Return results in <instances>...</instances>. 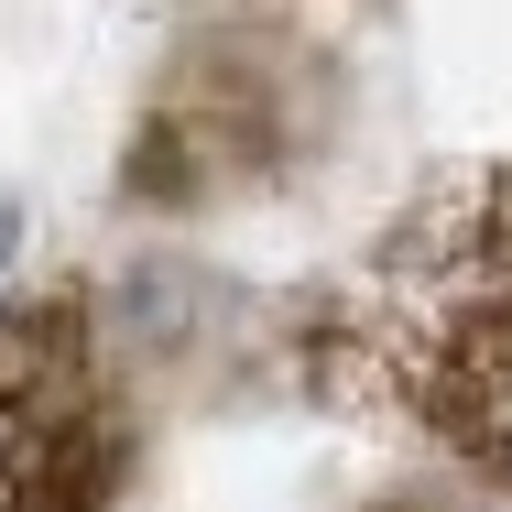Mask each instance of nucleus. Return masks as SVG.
<instances>
[{"label": "nucleus", "instance_id": "obj_1", "mask_svg": "<svg viewBox=\"0 0 512 512\" xmlns=\"http://www.w3.org/2000/svg\"><path fill=\"white\" fill-rule=\"evenodd\" d=\"M327 338V382L393 404L512 502V164L469 175L393 229L371 273H349Z\"/></svg>", "mask_w": 512, "mask_h": 512}, {"label": "nucleus", "instance_id": "obj_2", "mask_svg": "<svg viewBox=\"0 0 512 512\" xmlns=\"http://www.w3.org/2000/svg\"><path fill=\"white\" fill-rule=\"evenodd\" d=\"M120 393L77 306H0V512H109Z\"/></svg>", "mask_w": 512, "mask_h": 512}]
</instances>
